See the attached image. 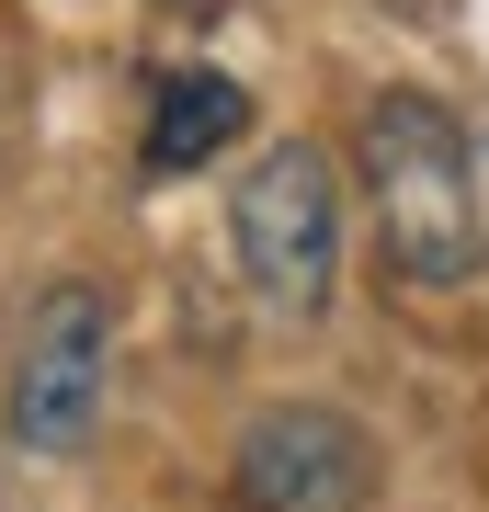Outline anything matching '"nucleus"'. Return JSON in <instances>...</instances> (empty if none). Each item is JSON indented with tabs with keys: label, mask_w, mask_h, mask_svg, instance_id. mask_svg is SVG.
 Here are the masks:
<instances>
[{
	"label": "nucleus",
	"mask_w": 489,
	"mask_h": 512,
	"mask_svg": "<svg viewBox=\"0 0 489 512\" xmlns=\"http://www.w3.org/2000/svg\"><path fill=\"white\" fill-rule=\"evenodd\" d=\"M353 160H364V205H376V239H387V274L410 296H444L489 262V228H478V148L467 126L433 103V92H376L353 126Z\"/></svg>",
	"instance_id": "f257e3e1"
},
{
	"label": "nucleus",
	"mask_w": 489,
	"mask_h": 512,
	"mask_svg": "<svg viewBox=\"0 0 489 512\" xmlns=\"http://www.w3.org/2000/svg\"><path fill=\"white\" fill-rule=\"evenodd\" d=\"M228 228H239V274H251V296L273 319H319L330 308V274H342V183H330V160L308 137L251 160Z\"/></svg>",
	"instance_id": "f03ea898"
},
{
	"label": "nucleus",
	"mask_w": 489,
	"mask_h": 512,
	"mask_svg": "<svg viewBox=\"0 0 489 512\" xmlns=\"http://www.w3.org/2000/svg\"><path fill=\"white\" fill-rule=\"evenodd\" d=\"M103 387H114V308L91 285H46L12 330V444L35 456H80L91 421H103Z\"/></svg>",
	"instance_id": "7ed1b4c3"
},
{
	"label": "nucleus",
	"mask_w": 489,
	"mask_h": 512,
	"mask_svg": "<svg viewBox=\"0 0 489 512\" xmlns=\"http://www.w3.org/2000/svg\"><path fill=\"white\" fill-rule=\"evenodd\" d=\"M228 490H239V512H364V490H376V444H364L342 410L285 399V410H262L251 433H239Z\"/></svg>",
	"instance_id": "20e7f679"
},
{
	"label": "nucleus",
	"mask_w": 489,
	"mask_h": 512,
	"mask_svg": "<svg viewBox=\"0 0 489 512\" xmlns=\"http://www.w3.org/2000/svg\"><path fill=\"white\" fill-rule=\"evenodd\" d=\"M239 126H251V92L228 69H171L148 103V171H205Z\"/></svg>",
	"instance_id": "39448f33"
}]
</instances>
